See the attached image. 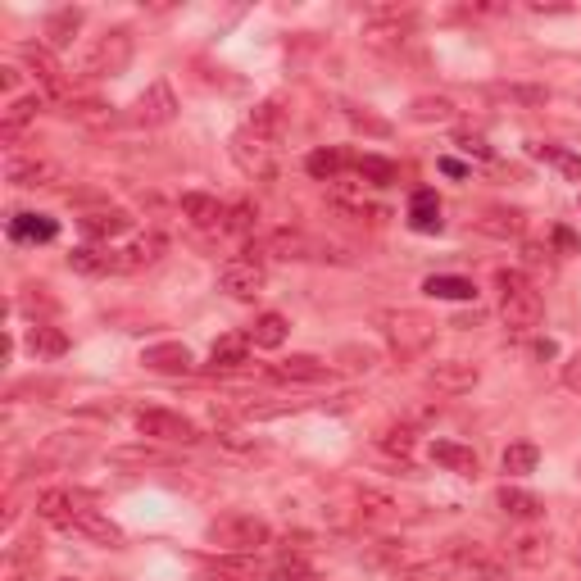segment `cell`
Instances as JSON below:
<instances>
[{"mask_svg":"<svg viewBox=\"0 0 581 581\" xmlns=\"http://www.w3.org/2000/svg\"><path fill=\"white\" fill-rule=\"evenodd\" d=\"M268 581H309V563L300 554H282L277 563H268Z\"/></svg>","mask_w":581,"mask_h":581,"instance_id":"obj_43","label":"cell"},{"mask_svg":"<svg viewBox=\"0 0 581 581\" xmlns=\"http://www.w3.org/2000/svg\"><path fill=\"white\" fill-rule=\"evenodd\" d=\"M132 60V32L128 28H114L105 32V37H96L87 46V55H82V73L87 78H114V73H123Z\"/></svg>","mask_w":581,"mask_h":581,"instance_id":"obj_4","label":"cell"},{"mask_svg":"<svg viewBox=\"0 0 581 581\" xmlns=\"http://www.w3.org/2000/svg\"><path fill=\"white\" fill-rule=\"evenodd\" d=\"M232 155H237V164L246 168V173H255V178H268V173H273V146L255 141L246 128L232 137Z\"/></svg>","mask_w":581,"mask_h":581,"instance_id":"obj_15","label":"cell"},{"mask_svg":"<svg viewBox=\"0 0 581 581\" xmlns=\"http://www.w3.org/2000/svg\"><path fill=\"white\" fill-rule=\"evenodd\" d=\"M5 182L10 187H55L60 182V164L55 159H41V155H23V159H10V168H5Z\"/></svg>","mask_w":581,"mask_h":581,"instance_id":"obj_8","label":"cell"},{"mask_svg":"<svg viewBox=\"0 0 581 581\" xmlns=\"http://www.w3.org/2000/svg\"><path fill=\"white\" fill-rule=\"evenodd\" d=\"M459 150H468V155H477V159H495V150L486 146L482 137H459Z\"/></svg>","mask_w":581,"mask_h":581,"instance_id":"obj_51","label":"cell"},{"mask_svg":"<svg viewBox=\"0 0 581 581\" xmlns=\"http://www.w3.org/2000/svg\"><path fill=\"white\" fill-rule=\"evenodd\" d=\"M345 164H355V159L345 155V150H314V155L305 159L309 178H318V182H336V178H341V168H345Z\"/></svg>","mask_w":581,"mask_h":581,"instance_id":"obj_34","label":"cell"},{"mask_svg":"<svg viewBox=\"0 0 581 581\" xmlns=\"http://www.w3.org/2000/svg\"><path fill=\"white\" fill-rule=\"evenodd\" d=\"M500 463H504V473H509V477H527V473H536L541 450H536L532 441H518V445H509V450L500 454Z\"/></svg>","mask_w":581,"mask_h":581,"instance_id":"obj_37","label":"cell"},{"mask_svg":"<svg viewBox=\"0 0 581 581\" xmlns=\"http://www.w3.org/2000/svg\"><path fill=\"white\" fill-rule=\"evenodd\" d=\"M563 386H568V391H577V395H581V355H572L568 364H563Z\"/></svg>","mask_w":581,"mask_h":581,"instance_id":"obj_50","label":"cell"},{"mask_svg":"<svg viewBox=\"0 0 581 581\" xmlns=\"http://www.w3.org/2000/svg\"><path fill=\"white\" fill-rule=\"evenodd\" d=\"M409 23H414V14H400V10H377L364 19V37L373 41V46H386V41L404 37L409 32Z\"/></svg>","mask_w":581,"mask_h":581,"instance_id":"obj_20","label":"cell"},{"mask_svg":"<svg viewBox=\"0 0 581 581\" xmlns=\"http://www.w3.org/2000/svg\"><path fill=\"white\" fill-rule=\"evenodd\" d=\"M345 119L355 123V128H364L368 137H391V123L377 119V114H368V109H359V105H345Z\"/></svg>","mask_w":581,"mask_h":581,"instance_id":"obj_44","label":"cell"},{"mask_svg":"<svg viewBox=\"0 0 581 581\" xmlns=\"http://www.w3.org/2000/svg\"><path fill=\"white\" fill-rule=\"evenodd\" d=\"M477 227H482L486 237H522V214L518 209H486L482 218H477Z\"/></svg>","mask_w":581,"mask_h":581,"instance_id":"obj_35","label":"cell"},{"mask_svg":"<svg viewBox=\"0 0 581 581\" xmlns=\"http://www.w3.org/2000/svg\"><path fill=\"white\" fill-rule=\"evenodd\" d=\"M268 536H273V527L255 513H223L209 522V545L227 554H255L259 545H268Z\"/></svg>","mask_w":581,"mask_h":581,"instance_id":"obj_3","label":"cell"},{"mask_svg":"<svg viewBox=\"0 0 581 581\" xmlns=\"http://www.w3.org/2000/svg\"><path fill=\"white\" fill-rule=\"evenodd\" d=\"M241 364H250V336H223V341H214V350H209V368L214 373H237Z\"/></svg>","mask_w":581,"mask_h":581,"instance_id":"obj_22","label":"cell"},{"mask_svg":"<svg viewBox=\"0 0 581 581\" xmlns=\"http://www.w3.org/2000/svg\"><path fill=\"white\" fill-rule=\"evenodd\" d=\"M82 19H87V14H82V10H73V5H69V10H55V14H50V19H46V28H41V37H46V46H50V50L69 46V41L78 37Z\"/></svg>","mask_w":581,"mask_h":581,"instance_id":"obj_28","label":"cell"},{"mask_svg":"<svg viewBox=\"0 0 581 581\" xmlns=\"http://www.w3.org/2000/svg\"><path fill=\"white\" fill-rule=\"evenodd\" d=\"M513 554H518V559H527V563H545V559H550V541H541V536H522Z\"/></svg>","mask_w":581,"mask_h":581,"instance_id":"obj_47","label":"cell"},{"mask_svg":"<svg viewBox=\"0 0 581 581\" xmlns=\"http://www.w3.org/2000/svg\"><path fill=\"white\" fill-rule=\"evenodd\" d=\"M432 463H441L445 473H459V477H477V454L459 441H432Z\"/></svg>","mask_w":581,"mask_h":581,"instance_id":"obj_21","label":"cell"},{"mask_svg":"<svg viewBox=\"0 0 581 581\" xmlns=\"http://www.w3.org/2000/svg\"><path fill=\"white\" fill-rule=\"evenodd\" d=\"M255 205H232V209H227V218H223V227H227V232H241V237H246V232H250V227H255Z\"/></svg>","mask_w":581,"mask_h":581,"instance_id":"obj_46","label":"cell"},{"mask_svg":"<svg viewBox=\"0 0 581 581\" xmlns=\"http://www.w3.org/2000/svg\"><path fill=\"white\" fill-rule=\"evenodd\" d=\"M355 173L368 182V187H391V182L400 178V168H395L391 159H382V155H359L355 159Z\"/></svg>","mask_w":581,"mask_h":581,"instance_id":"obj_36","label":"cell"},{"mask_svg":"<svg viewBox=\"0 0 581 581\" xmlns=\"http://www.w3.org/2000/svg\"><path fill=\"white\" fill-rule=\"evenodd\" d=\"M377 445H382L386 454H395V459H409V454L418 450V436H414V427L391 423V427H382V436H377Z\"/></svg>","mask_w":581,"mask_h":581,"instance_id":"obj_39","label":"cell"},{"mask_svg":"<svg viewBox=\"0 0 581 581\" xmlns=\"http://www.w3.org/2000/svg\"><path fill=\"white\" fill-rule=\"evenodd\" d=\"M64 114H69L73 123H87V128H114V123H119V114L109 105H100V100H69Z\"/></svg>","mask_w":581,"mask_h":581,"instance_id":"obj_33","label":"cell"},{"mask_svg":"<svg viewBox=\"0 0 581 581\" xmlns=\"http://www.w3.org/2000/svg\"><path fill=\"white\" fill-rule=\"evenodd\" d=\"M423 291L432 300H477V286L468 277H454V273H432L423 282Z\"/></svg>","mask_w":581,"mask_h":581,"instance_id":"obj_31","label":"cell"},{"mask_svg":"<svg viewBox=\"0 0 581 581\" xmlns=\"http://www.w3.org/2000/svg\"><path fill=\"white\" fill-rule=\"evenodd\" d=\"M69 268L82 277H105L114 273V250H96V246H78L69 255Z\"/></svg>","mask_w":581,"mask_h":581,"instance_id":"obj_32","label":"cell"},{"mask_svg":"<svg viewBox=\"0 0 581 581\" xmlns=\"http://www.w3.org/2000/svg\"><path fill=\"white\" fill-rule=\"evenodd\" d=\"M495 286H500V318H504V327H509V332H518V336H532L536 327H541V318H545L541 291L527 282V273H522V268H500V273H495Z\"/></svg>","mask_w":581,"mask_h":581,"instance_id":"obj_1","label":"cell"},{"mask_svg":"<svg viewBox=\"0 0 581 581\" xmlns=\"http://www.w3.org/2000/svg\"><path fill=\"white\" fill-rule=\"evenodd\" d=\"M268 255H277V259H323V246H318L314 237H305V232L282 227V232L268 237Z\"/></svg>","mask_w":581,"mask_h":581,"instance_id":"obj_19","label":"cell"},{"mask_svg":"<svg viewBox=\"0 0 581 581\" xmlns=\"http://www.w3.org/2000/svg\"><path fill=\"white\" fill-rule=\"evenodd\" d=\"M182 214H187L196 227H223L227 209L218 205L214 196H205V191H187V196H182Z\"/></svg>","mask_w":581,"mask_h":581,"instance_id":"obj_29","label":"cell"},{"mask_svg":"<svg viewBox=\"0 0 581 581\" xmlns=\"http://www.w3.org/2000/svg\"><path fill=\"white\" fill-rule=\"evenodd\" d=\"M332 205L341 209V214H355V218H364V214H382V209L368 200V187L364 182H332Z\"/></svg>","mask_w":581,"mask_h":581,"instance_id":"obj_27","label":"cell"},{"mask_svg":"<svg viewBox=\"0 0 581 581\" xmlns=\"http://www.w3.org/2000/svg\"><path fill=\"white\" fill-rule=\"evenodd\" d=\"M441 173H445V178H468V168H463L459 159H450V155L441 159Z\"/></svg>","mask_w":581,"mask_h":581,"instance_id":"obj_52","label":"cell"},{"mask_svg":"<svg viewBox=\"0 0 581 581\" xmlns=\"http://www.w3.org/2000/svg\"><path fill=\"white\" fill-rule=\"evenodd\" d=\"M409 227L423 232V237L441 232V200H436V191H414V200H409Z\"/></svg>","mask_w":581,"mask_h":581,"instance_id":"obj_23","label":"cell"},{"mask_svg":"<svg viewBox=\"0 0 581 581\" xmlns=\"http://www.w3.org/2000/svg\"><path fill=\"white\" fill-rule=\"evenodd\" d=\"M427 382L445 395H463V391H473V386L482 382V368L468 364V359H441V364L427 368Z\"/></svg>","mask_w":581,"mask_h":581,"instance_id":"obj_9","label":"cell"},{"mask_svg":"<svg viewBox=\"0 0 581 581\" xmlns=\"http://www.w3.org/2000/svg\"><path fill=\"white\" fill-rule=\"evenodd\" d=\"M554 241H559V250H577V246H581V241L572 237L568 227H559V232H554Z\"/></svg>","mask_w":581,"mask_h":581,"instance_id":"obj_53","label":"cell"},{"mask_svg":"<svg viewBox=\"0 0 581 581\" xmlns=\"http://www.w3.org/2000/svg\"><path fill=\"white\" fill-rule=\"evenodd\" d=\"M73 532L87 536V541H96V545H109V550H119V545H123V527H119V522H109L105 513H100V509H87V504H78Z\"/></svg>","mask_w":581,"mask_h":581,"instance_id":"obj_12","label":"cell"},{"mask_svg":"<svg viewBox=\"0 0 581 581\" xmlns=\"http://www.w3.org/2000/svg\"><path fill=\"white\" fill-rule=\"evenodd\" d=\"M286 332H291V327H286L282 314H259L255 323L246 327V336H250V345H255V350H277V345L286 341Z\"/></svg>","mask_w":581,"mask_h":581,"instance_id":"obj_30","label":"cell"},{"mask_svg":"<svg viewBox=\"0 0 581 581\" xmlns=\"http://www.w3.org/2000/svg\"><path fill=\"white\" fill-rule=\"evenodd\" d=\"M132 218L123 214V209H91V214H82V232H87L91 241H109V237H123L128 232Z\"/></svg>","mask_w":581,"mask_h":581,"instance_id":"obj_24","label":"cell"},{"mask_svg":"<svg viewBox=\"0 0 581 581\" xmlns=\"http://www.w3.org/2000/svg\"><path fill=\"white\" fill-rule=\"evenodd\" d=\"M495 509H500L504 518H513V522H536V518H545V504L536 500L532 491H522V486H509V482H504L500 491H495Z\"/></svg>","mask_w":581,"mask_h":581,"instance_id":"obj_13","label":"cell"},{"mask_svg":"<svg viewBox=\"0 0 581 581\" xmlns=\"http://www.w3.org/2000/svg\"><path fill=\"white\" fill-rule=\"evenodd\" d=\"M37 513L50 522V527H60V532H73V518H78V500L69 491H46L37 500Z\"/></svg>","mask_w":581,"mask_h":581,"instance_id":"obj_25","label":"cell"},{"mask_svg":"<svg viewBox=\"0 0 581 581\" xmlns=\"http://www.w3.org/2000/svg\"><path fill=\"white\" fill-rule=\"evenodd\" d=\"M60 237V223L50 214H14L10 218V241H37V246H46V241H55Z\"/></svg>","mask_w":581,"mask_h":581,"instance_id":"obj_18","label":"cell"},{"mask_svg":"<svg viewBox=\"0 0 581 581\" xmlns=\"http://www.w3.org/2000/svg\"><path fill=\"white\" fill-rule=\"evenodd\" d=\"M28 350L32 355H46V359H55V355H64L69 350V336L60 332V327H28Z\"/></svg>","mask_w":581,"mask_h":581,"instance_id":"obj_38","label":"cell"},{"mask_svg":"<svg viewBox=\"0 0 581 581\" xmlns=\"http://www.w3.org/2000/svg\"><path fill=\"white\" fill-rule=\"evenodd\" d=\"M114 459H119V463H159L164 454L150 450V445H137V450H114Z\"/></svg>","mask_w":581,"mask_h":581,"instance_id":"obj_48","label":"cell"},{"mask_svg":"<svg viewBox=\"0 0 581 581\" xmlns=\"http://www.w3.org/2000/svg\"><path fill=\"white\" fill-rule=\"evenodd\" d=\"M532 155H536V159H550V164L559 168V173H563L568 182H581V159L568 155V150H554V146H541V141H532Z\"/></svg>","mask_w":581,"mask_h":581,"instance_id":"obj_40","label":"cell"},{"mask_svg":"<svg viewBox=\"0 0 581 581\" xmlns=\"http://www.w3.org/2000/svg\"><path fill=\"white\" fill-rule=\"evenodd\" d=\"M41 105H46V96H19V100H10L5 119H0V137L14 141V137H19V132L41 114Z\"/></svg>","mask_w":581,"mask_h":581,"instance_id":"obj_26","label":"cell"},{"mask_svg":"<svg viewBox=\"0 0 581 581\" xmlns=\"http://www.w3.org/2000/svg\"><path fill=\"white\" fill-rule=\"evenodd\" d=\"M522 264H527V268H545V273H550V250L536 246V241H527V246H522Z\"/></svg>","mask_w":581,"mask_h":581,"instance_id":"obj_49","label":"cell"},{"mask_svg":"<svg viewBox=\"0 0 581 581\" xmlns=\"http://www.w3.org/2000/svg\"><path fill=\"white\" fill-rule=\"evenodd\" d=\"M282 128H286V109L277 105V100L255 105V114L246 119V132L255 141H264V146H277V141H282Z\"/></svg>","mask_w":581,"mask_h":581,"instance_id":"obj_16","label":"cell"},{"mask_svg":"<svg viewBox=\"0 0 581 581\" xmlns=\"http://www.w3.org/2000/svg\"><path fill=\"white\" fill-rule=\"evenodd\" d=\"M178 119V96H173V87H168L164 78L150 82L146 91H141L137 109H132V123H141V128H164V123Z\"/></svg>","mask_w":581,"mask_h":581,"instance_id":"obj_7","label":"cell"},{"mask_svg":"<svg viewBox=\"0 0 581 581\" xmlns=\"http://www.w3.org/2000/svg\"><path fill=\"white\" fill-rule=\"evenodd\" d=\"M414 119L418 123H445V119H454V100H445V96H418L414 100Z\"/></svg>","mask_w":581,"mask_h":581,"instance_id":"obj_41","label":"cell"},{"mask_svg":"<svg viewBox=\"0 0 581 581\" xmlns=\"http://www.w3.org/2000/svg\"><path fill=\"white\" fill-rule=\"evenodd\" d=\"M373 327L382 332V341L391 345L400 359H414L423 355L427 345L436 341V323L423 314V309H377L373 314Z\"/></svg>","mask_w":581,"mask_h":581,"instance_id":"obj_2","label":"cell"},{"mask_svg":"<svg viewBox=\"0 0 581 581\" xmlns=\"http://www.w3.org/2000/svg\"><path fill=\"white\" fill-rule=\"evenodd\" d=\"M359 513H364V518H395V513H400V504H395L391 495L364 486V491H359Z\"/></svg>","mask_w":581,"mask_h":581,"instance_id":"obj_42","label":"cell"},{"mask_svg":"<svg viewBox=\"0 0 581 581\" xmlns=\"http://www.w3.org/2000/svg\"><path fill=\"white\" fill-rule=\"evenodd\" d=\"M218 291L232 300H255L259 291H264V259H227L223 273H218Z\"/></svg>","mask_w":581,"mask_h":581,"instance_id":"obj_6","label":"cell"},{"mask_svg":"<svg viewBox=\"0 0 581 581\" xmlns=\"http://www.w3.org/2000/svg\"><path fill=\"white\" fill-rule=\"evenodd\" d=\"M137 432L146 436V441H164V445H191V441H200V432H196V423L191 418H182V414H173V409H137Z\"/></svg>","mask_w":581,"mask_h":581,"instance_id":"obj_5","label":"cell"},{"mask_svg":"<svg viewBox=\"0 0 581 581\" xmlns=\"http://www.w3.org/2000/svg\"><path fill=\"white\" fill-rule=\"evenodd\" d=\"M164 255V237H137L128 250H114V273H137V268H150L155 259Z\"/></svg>","mask_w":581,"mask_h":581,"instance_id":"obj_17","label":"cell"},{"mask_svg":"<svg viewBox=\"0 0 581 581\" xmlns=\"http://www.w3.org/2000/svg\"><path fill=\"white\" fill-rule=\"evenodd\" d=\"M341 364L355 368V373H368V368H377V355L368 350V345H345V350H341Z\"/></svg>","mask_w":581,"mask_h":581,"instance_id":"obj_45","label":"cell"},{"mask_svg":"<svg viewBox=\"0 0 581 581\" xmlns=\"http://www.w3.org/2000/svg\"><path fill=\"white\" fill-rule=\"evenodd\" d=\"M268 377H277V382L318 386V382H327V377H332V368H327L323 359H314V355H291V359H282V364L268 368Z\"/></svg>","mask_w":581,"mask_h":581,"instance_id":"obj_14","label":"cell"},{"mask_svg":"<svg viewBox=\"0 0 581 581\" xmlns=\"http://www.w3.org/2000/svg\"><path fill=\"white\" fill-rule=\"evenodd\" d=\"M23 55V64H28L32 73H37V82H41V96H60L64 91V69H60V60H55V55H50V46L46 41H37V46H23L19 50Z\"/></svg>","mask_w":581,"mask_h":581,"instance_id":"obj_11","label":"cell"},{"mask_svg":"<svg viewBox=\"0 0 581 581\" xmlns=\"http://www.w3.org/2000/svg\"><path fill=\"white\" fill-rule=\"evenodd\" d=\"M0 87H5V91L19 87V69H10V64H5V69H0Z\"/></svg>","mask_w":581,"mask_h":581,"instance_id":"obj_54","label":"cell"},{"mask_svg":"<svg viewBox=\"0 0 581 581\" xmlns=\"http://www.w3.org/2000/svg\"><path fill=\"white\" fill-rule=\"evenodd\" d=\"M141 364H146L150 373L182 377L196 368V359H191V350L182 341H159V345H146V350H141Z\"/></svg>","mask_w":581,"mask_h":581,"instance_id":"obj_10","label":"cell"},{"mask_svg":"<svg viewBox=\"0 0 581 581\" xmlns=\"http://www.w3.org/2000/svg\"><path fill=\"white\" fill-rule=\"evenodd\" d=\"M577 477H581V463H577Z\"/></svg>","mask_w":581,"mask_h":581,"instance_id":"obj_56","label":"cell"},{"mask_svg":"<svg viewBox=\"0 0 581 581\" xmlns=\"http://www.w3.org/2000/svg\"><path fill=\"white\" fill-rule=\"evenodd\" d=\"M554 350H559V345H554V341H550V336H545V341H536V355H541V359H550V355H554Z\"/></svg>","mask_w":581,"mask_h":581,"instance_id":"obj_55","label":"cell"}]
</instances>
